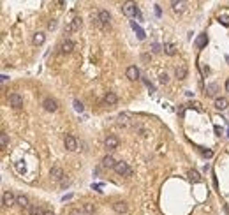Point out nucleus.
I'll return each mask as SVG.
<instances>
[{
	"instance_id": "13",
	"label": "nucleus",
	"mask_w": 229,
	"mask_h": 215,
	"mask_svg": "<svg viewBox=\"0 0 229 215\" xmlns=\"http://www.w3.org/2000/svg\"><path fill=\"white\" fill-rule=\"evenodd\" d=\"M72 50H74V43H72V41H69V39H67V41H64V43H62V46H60V51H62V53H71Z\"/></svg>"
},
{
	"instance_id": "27",
	"label": "nucleus",
	"mask_w": 229,
	"mask_h": 215,
	"mask_svg": "<svg viewBox=\"0 0 229 215\" xmlns=\"http://www.w3.org/2000/svg\"><path fill=\"white\" fill-rule=\"evenodd\" d=\"M7 145H9L7 134H6V132H2V134H0V146H2V148H7Z\"/></svg>"
},
{
	"instance_id": "6",
	"label": "nucleus",
	"mask_w": 229,
	"mask_h": 215,
	"mask_svg": "<svg viewBox=\"0 0 229 215\" xmlns=\"http://www.w3.org/2000/svg\"><path fill=\"white\" fill-rule=\"evenodd\" d=\"M49 177H51L53 182H62V178H64V169L58 168V166H55V168H51V171H49Z\"/></svg>"
},
{
	"instance_id": "12",
	"label": "nucleus",
	"mask_w": 229,
	"mask_h": 215,
	"mask_svg": "<svg viewBox=\"0 0 229 215\" xmlns=\"http://www.w3.org/2000/svg\"><path fill=\"white\" fill-rule=\"evenodd\" d=\"M215 108L220 110V111L227 110V108H229V101L226 99V97H217V99H215Z\"/></svg>"
},
{
	"instance_id": "15",
	"label": "nucleus",
	"mask_w": 229,
	"mask_h": 215,
	"mask_svg": "<svg viewBox=\"0 0 229 215\" xmlns=\"http://www.w3.org/2000/svg\"><path fill=\"white\" fill-rule=\"evenodd\" d=\"M113 210L115 212H118V213H125L127 212V203H123V201H116V203H113Z\"/></svg>"
},
{
	"instance_id": "17",
	"label": "nucleus",
	"mask_w": 229,
	"mask_h": 215,
	"mask_svg": "<svg viewBox=\"0 0 229 215\" xmlns=\"http://www.w3.org/2000/svg\"><path fill=\"white\" fill-rule=\"evenodd\" d=\"M171 7L175 12H183L187 7V2H171Z\"/></svg>"
},
{
	"instance_id": "7",
	"label": "nucleus",
	"mask_w": 229,
	"mask_h": 215,
	"mask_svg": "<svg viewBox=\"0 0 229 215\" xmlns=\"http://www.w3.org/2000/svg\"><path fill=\"white\" fill-rule=\"evenodd\" d=\"M43 106L46 111H56L58 110V102L55 99H51V97H46V99L43 101Z\"/></svg>"
},
{
	"instance_id": "14",
	"label": "nucleus",
	"mask_w": 229,
	"mask_h": 215,
	"mask_svg": "<svg viewBox=\"0 0 229 215\" xmlns=\"http://www.w3.org/2000/svg\"><path fill=\"white\" fill-rule=\"evenodd\" d=\"M104 102H106V104H116V102H118V97H116L115 92H108V94L104 95Z\"/></svg>"
},
{
	"instance_id": "26",
	"label": "nucleus",
	"mask_w": 229,
	"mask_h": 215,
	"mask_svg": "<svg viewBox=\"0 0 229 215\" xmlns=\"http://www.w3.org/2000/svg\"><path fill=\"white\" fill-rule=\"evenodd\" d=\"M93 212H95V206H93L92 203H87V204H83V213H85V215H92Z\"/></svg>"
},
{
	"instance_id": "5",
	"label": "nucleus",
	"mask_w": 229,
	"mask_h": 215,
	"mask_svg": "<svg viewBox=\"0 0 229 215\" xmlns=\"http://www.w3.org/2000/svg\"><path fill=\"white\" fill-rule=\"evenodd\" d=\"M81 28V18H72L71 21H69V25L65 27V32L71 34V32H76V30H79Z\"/></svg>"
},
{
	"instance_id": "38",
	"label": "nucleus",
	"mask_w": 229,
	"mask_h": 215,
	"mask_svg": "<svg viewBox=\"0 0 229 215\" xmlns=\"http://www.w3.org/2000/svg\"><path fill=\"white\" fill-rule=\"evenodd\" d=\"M44 215H55L53 212H49V210H46V212H44Z\"/></svg>"
},
{
	"instance_id": "24",
	"label": "nucleus",
	"mask_w": 229,
	"mask_h": 215,
	"mask_svg": "<svg viewBox=\"0 0 229 215\" xmlns=\"http://www.w3.org/2000/svg\"><path fill=\"white\" fill-rule=\"evenodd\" d=\"M218 90V85L217 83H210V85H206V94L208 95H215Z\"/></svg>"
},
{
	"instance_id": "25",
	"label": "nucleus",
	"mask_w": 229,
	"mask_h": 215,
	"mask_svg": "<svg viewBox=\"0 0 229 215\" xmlns=\"http://www.w3.org/2000/svg\"><path fill=\"white\" fill-rule=\"evenodd\" d=\"M164 51H166L168 55H175V53H176V46L171 44V43H166V44H164Z\"/></svg>"
},
{
	"instance_id": "1",
	"label": "nucleus",
	"mask_w": 229,
	"mask_h": 215,
	"mask_svg": "<svg viewBox=\"0 0 229 215\" xmlns=\"http://www.w3.org/2000/svg\"><path fill=\"white\" fill-rule=\"evenodd\" d=\"M115 171L118 173V175H122V177H131L132 175V169L127 166V162H116V166H115Z\"/></svg>"
},
{
	"instance_id": "31",
	"label": "nucleus",
	"mask_w": 229,
	"mask_h": 215,
	"mask_svg": "<svg viewBox=\"0 0 229 215\" xmlns=\"http://www.w3.org/2000/svg\"><path fill=\"white\" fill-rule=\"evenodd\" d=\"M74 110H76V111H79V113L83 111V104L79 102V101H74Z\"/></svg>"
},
{
	"instance_id": "20",
	"label": "nucleus",
	"mask_w": 229,
	"mask_h": 215,
	"mask_svg": "<svg viewBox=\"0 0 229 215\" xmlns=\"http://www.w3.org/2000/svg\"><path fill=\"white\" fill-rule=\"evenodd\" d=\"M102 166H104V168H113V169H115V166H116V160H115L111 155H106V157L102 159Z\"/></svg>"
},
{
	"instance_id": "16",
	"label": "nucleus",
	"mask_w": 229,
	"mask_h": 215,
	"mask_svg": "<svg viewBox=\"0 0 229 215\" xmlns=\"http://www.w3.org/2000/svg\"><path fill=\"white\" fill-rule=\"evenodd\" d=\"M16 204H20L21 208H28V198L25 194H18L16 196Z\"/></svg>"
},
{
	"instance_id": "10",
	"label": "nucleus",
	"mask_w": 229,
	"mask_h": 215,
	"mask_svg": "<svg viewBox=\"0 0 229 215\" xmlns=\"http://www.w3.org/2000/svg\"><path fill=\"white\" fill-rule=\"evenodd\" d=\"M64 141H65V148H67V150L74 152V150L78 148V141H76V138H74V136H71V134H67Z\"/></svg>"
},
{
	"instance_id": "33",
	"label": "nucleus",
	"mask_w": 229,
	"mask_h": 215,
	"mask_svg": "<svg viewBox=\"0 0 229 215\" xmlns=\"http://www.w3.org/2000/svg\"><path fill=\"white\" fill-rule=\"evenodd\" d=\"M145 85L148 87V90H150V92H155V87H153V85H152L150 81H148V79H145Z\"/></svg>"
},
{
	"instance_id": "19",
	"label": "nucleus",
	"mask_w": 229,
	"mask_h": 215,
	"mask_svg": "<svg viewBox=\"0 0 229 215\" xmlns=\"http://www.w3.org/2000/svg\"><path fill=\"white\" fill-rule=\"evenodd\" d=\"M131 27L134 28V32L137 34V37L141 39V41H143V39H145V37H146V34H145V30H143V28L139 27V25H137L136 21H132V23H131Z\"/></svg>"
},
{
	"instance_id": "3",
	"label": "nucleus",
	"mask_w": 229,
	"mask_h": 215,
	"mask_svg": "<svg viewBox=\"0 0 229 215\" xmlns=\"http://www.w3.org/2000/svg\"><path fill=\"white\" fill-rule=\"evenodd\" d=\"M2 204H4V206H12V204H16V196H14L11 190H6L4 196H2Z\"/></svg>"
},
{
	"instance_id": "23",
	"label": "nucleus",
	"mask_w": 229,
	"mask_h": 215,
	"mask_svg": "<svg viewBox=\"0 0 229 215\" xmlns=\"http://www.w3.org/2000/svg\"><path fill=\"white\" fill-rule=\"evenodd\" d=\"M189 178H191V182H194V183H199V182H201V177H199V173H197L196 169H191V171H189Z\"/></svg>"
},
{
	"instance_id": "4",
	"label": "nucleus",
	"mask_w": 229,
	"mask_h": 215,
	"mask_svg": "<svg viewBox=\"0 0 229 215\" xmlns=\"http://www.w3.org/2000/svg\"><path fill=\"white\" fill-rule=\"evenodd\" d=\"M109 20H111L109 12L108 11H101L99 12V16L95 18V23H97L99 27H104V25H109Z\"/></svg>"
},
{
	"instance_id": "11",
	"label": "nucleus",
	"mask_w": 229,
	"mask_h": 215,
	"mask_svg": "<svg viewBox=\"0 0 229 215\" xmlns=\"http://www.w3.org/2000/svg\"><path fill=\"white\" fill-rule=\"evenodd\" d=\"M125 76L129 78V79H137L139 78V69H137L136 65H131V67H127V71H125Z\"/></svg>"
},
{
	"instance_id": "37",
	"label": "nucleus",
	"mask_w": 229,
	"mask_h": 215,
	"mask_svg": "<svg viewBox=\"0 0 229 215\" xmlns=\"http://www.w3.org/2000/svg\"><path fill=\"white\" fill-rule=\"evenodd\" d=\"M203 154L206 155V157H212V150H203Z\"/></svg>"
},
{
	"instance_id": "30",
	"label": "nucleus",
	"mask_w": 229,
	"mask_h": 215,
	"mask_svg": "<svg viewBox=\"0 0 229 215\" xmlns=\"http://www.w3.org/2000/svg\"><path fill=\"white\" fill-rule=\"evenodd\" d=\"M159 81H160V83H168V81H169V76L166 74V72H160V76H159Z\"/></svg>"
},
{
	"instance_id": "35",
	"label": "nucleus",
	"mask_w": 229,
	"mask_h": 215,
	"mask_svg": "<svg viewBox=\"0 0 229 215\" xmlns=\"http://www.w3.org/2000/svg\"><path fill=\"white\" fill-rule=\"evenodd\" d=\"M55 27H56V21H49L48 23V28H49V30H53Z\"/></svg>"
},
{
	"instance_id": "18",
	"label": "nucleus",
	"mask_w": 229,
	"mask_h": 215,
	"mask_svg": "<svg viewBox=\"0 0 229 215\" xmlns=\"http://www.w3.org/2000/svg\"><path fill=\"white\" fill-rule=\"evenodd\" d=\"M118 123L123 127H127L129 123H131V115L129 113H122V115H118Z\"/></svg>"
},
{
	"instance_id": "22",
	"label": "nucleus",
	"mask_w": 229,
	"mask_h": 215,
	"mask_svg": "<svg viewBox=\"0 0 229 215\" xmlns=\"http://www.w3.org/2000/svg\"><path fill=\"white\" fill-rule=\"evenodd\" d=\"M185 76H187L185 65H178L176 67V78H178V79H185Z\"/></svg>"
},
{
	"instance_id": "8",
	"label": "nucleus",
	"mask_w": 229,
	"mask_h": 215,
	"mask_svg": "<svg viewBox=\"0 0 229 215\" xmlns=\"http://www.w3.org/2000/svg\"><path fill=\"white\" fill-rule=\"evenodd\" d=\"M9 104H11L12 108H16V110L18 108H21L23 106V97L20 94H11L9 95Z\"/></svg>"
},
{
	"instance_id": "36",
	"label": "nucleus",
	"mask_w": 229,
	"mask_h": 215,
	"mask_svg": "<svg viewBox=\"0 0 229 215\" xmlns=\"http://www.w3.org/2000/svg\"><path fill=\"white\" fill-rule=\"evenodd\" d=\"M152 50L157 53V51H160V46H159V44H152Z\"/></svg>"
},
{
	"instance_id": "29",
	"label": "nucleus",
	"mask_w": 229,
	"mask_h": 215,
	"mask_svg": "<svg viewBox=\"0 0 229 215\" xmlns=\"http://www.w3.org/2000/svg\"><path fill=\"white\" fill-rule=\"evenodd\" d=\"M30 215H44V212H41V208H39L37 204H34L32 208H30Z\"/></svg>"
},
{
	"instance_id": "32",
	"label": "nucleus",
	"mask_w": 229,
	"mask_h": 215,
	"mask_svg": "<svg viewBox=\"0 0 229 215\" xmlns=\"http://www.w3.org/2000/svg\"><path fill=\"white\" fill-rule=\"evenodd\" d=\"M220 21L227 27V25H229V16H227V14H222V16H220Z\"/></svg>"
},
{
	"instance_id": "21",
	"label": "nucleus",
	"mask_w": 229,
	"mask_h": 215,
	"mask_svg": "<svg viewBox=\"0 0 229 215\" xmlns=\"http://www.w3.org/2000/svg\"><path fill=\"white\" fill-rule=\"evenodd\" d=\"M44 39H46V35H44L43 32H37L35 35H34L32 41H34V44H35V46H41V44L44 43Z\"/></svg>"
},
{
	"instance_id": "34",
	"label": "nucleus",
	"mask_w": 229,
	"mask_h": 215,
	"mask_svg": "<svg viewBox=\"0 0 229 215\" xmlns=\"http://www.w3.org/2000/svg\"><path fill=\"white\" fill-rule=\"evenodd\" d=\"M69 215H85V213H81V212H79V210H71V212H69Z\"/></svg>"
},
{
	"instance_id": "39",
	"label": "nucleus",
	"mask_w": 229,
	"mask_h": 215,
	"mask_svg": "<svg viewBox=\"0 0 229 215\" xmlns=\"http://www.w3.org/2000/svg\"><path fill=\"white\" fill-rule=\"evenodd\" d=\"M226 90L229 92V79H227V83H226Z\"/></svg>"
},
{
	"instance_id": "28",
	"label": "nucleus",
	"mask_w": 229,
	"mask_h": 215,
	"mask_svg": "<svg viewBox=\"0 0 229 215\" xmlns=\"http://www.w3.org/2000/svg\"><path fill=\"white\" fill-rule=\"evenodd\" d=\"M206 43H208V37H206V35H204V34H203V35H199V39H197V46H199V48H203Z\"/></svg>"
},
{
	"instance_id": "9",
	"label": "nucleus",
	"mask_w": 229,
	"mask_h": 215,
	"mask_svg": "<svg viewBox=\"0 0 229 215\" xmlns=\"http://www.w3.org/2000/svg\"><path fill=\"white\" fill-rule=\"evenodd\" d=\"M104 146L108 150H116L118 148V138L116 136H108L106 141H104Z\"/></svg>"
},
{
	"instance_id": "2",
	"label": "nucleus",
	"mask_w": 229,
	"mask_h": 215,
	"mask_svg": "<svg viewBox=\"0 0 229 215\" xmlns=\"http://www.w3.org/2000/svg\"><path fill=\"white\" fill-rule=\"evenodd\" d=\"M122 12H123L125 16H134L137 12L136 4H134V2H123V4H122Z\"/></svg>"
}]
</instances>
